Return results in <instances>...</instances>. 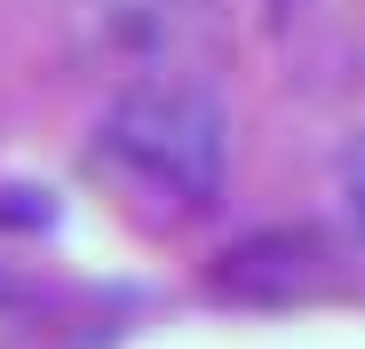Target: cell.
<instances>
[{
	"mask_svg": "<svg viewBox=\"0 0 365 349\" xmlns=\"http://www.w3.org/2000/svg\"><path fill=\"white\" fill-rule=\"evenodd\" d=\"M96 167L119 191H135L167 214L215 207L222 174H230V120H222L215 88H199L191 72L119 80L96 120Z\"/></svg>",
	"mask_w": 365,
	"mask_h": 349,
	"instance_id": "obj_1",
	"label": "cell"
},
{
	"mask_svg": "<svg viewBox=\"0 0 365 349\" xmlns=\"http://www.w3.org/2000/svg\"><path fill=\"white\" fill-rule=\"evenodd\" d=\"M262 9H270V16H278V24H286V16H294V9H310V0H262Z\"/></svg>",
	"mask_w": 365,
	"mask_h": 349,
	"instance_id": "obj_5",
	"label": "cell"
},
{
	"mask_svg": "<svg viewBox=\"0 0 365 349\" xmlns=\"http://www.w3.org/2000/svg\"><path fill=\"white\" fill-rule=\"evenodd\" d=\"M318 262H326L318 230H262V239L222 254L215 286L222 294H247V302H278V294H302V286L318 278Z\"/></svg>",
	"mask_w": 365,
	"mask_h": 349,
	"instance_id": "obj_3",
	"label": "cell"
},
{
	"mask_svg": "<svg viewBox=\"0 0 365 349\" xmlns=\"http://www.w3.org/2000/svg\"><path fill=\"white\" fill-rule=\"evenodd\" d=\"M341 199H349V222L365 230V135L341 151Z\"/></svg>",
	"mask_w": 365,
	"mask_h": 349,
	"instance_id": "obj_4",
	"label": "cell"
},
{
	"mask_svg": "<svg viewBox=\"0 0 365 349\" xmlns=\"http://www.w3.org/2000/svg\"><path fill=\"white\" fill-rule=\"evenodd\" d=\"M0 302H16V278H9V270H0Z\"/></svg>",
	"mask_w": 365,
	"mask_h": 349,
	"instance_id": "obj_6",
	"label": "cell"
},
{
	"mask_svg": "<svg viewBox=\"0 0 365 349\" xmlns=\"http://www.w3.org/2000/svg\"><path fill=\"white\" fill-rule=\"evenodd\" d=\"M72 16H80L88 56L119 64L128 80H151V72H175V56L191 48L199 0H80Z\"/></svg>",
	"mask_w": 365,
	"mask_h": 349,
	"instance_id": "obj_2",
	"label": "cell"
}]
</instances>
